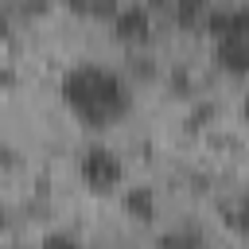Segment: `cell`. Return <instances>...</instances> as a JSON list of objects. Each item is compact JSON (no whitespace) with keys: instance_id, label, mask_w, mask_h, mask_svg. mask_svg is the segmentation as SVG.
Returning a JSON list of instances; mask_svg holds the SVG:
<instances>
[{"instance_id":"obj_1","label":"cell","mask_w":249,"mask_h":249,"mask_svg":"<svg viewBox=\"0 0 249 249\" xmlns=\"http://www.w3.org/2000/svg\"><path fill=\"white\" fill-rule=\"evenodd\" d=\"M66 109L86 124V128H109L117 124L128 109H132V86L121 70L105 66V62H74L66 74H62V86H58Z\"/></svg>"},{"instance_id":"obj_2","label":"cell","mask_w":249,"mask_h":249,"mask_svg":"<svg viewBox=\"0 0 249 249\" xmlns=\"http://www.w3.org/2000/svg\"><path fill=\"white\" fill-rule=\"evenodd\" d=\"M78 175L93 195H109V191H117L124 183V160L109 144H89L78 156Z\"/></svg>"},{"instance_id":"obj_3","label":"cell","mask_w":249,"mask_h":249,"mask_svg":"<svg viewBox=\"0 0 249 249\" xmlns=\"http://www.w3.org/2000/svg\"><path fill=\"white\" fill-rule=\"evenodd\" d=\"M113 35L124 43H144L152 35V8L148 4H124L113 12Z\"/></svg>"},{"instance_id":"obj_4","label":"cell","mask_w":249,"mask_h":249,"mask_svg":"<svg viewBox=\"0 0 249 249\" xmlns=\"http://www.w3.org/2000/svg\"><path fill=\"white\" fill-rule=\"evenodd\" d=\"M214 62L226 74H245L249 70V31H230L214 39Z\"/></svg>"},{"instance_id":"obj_5","label":"cell","mask_w":249,"mask_h":249,"mask_svg":"<svg viewBox=\"0 0 249 249\" xmlns=\"http://www.w3.org/2000/svg\"><path fill=\"white\" fill-rule=\"evenodd\" d=\"M202 27H206L214 39H218V35H230V31H249V8H245V4H218V8H206Z\"/></svg>"},{"instance_id":"obj_6","label":"cell","mask_w":249,"mask_h":249,"mask_svg":"<svg viewBox=\"0 0 249 249\" xmlns=\"http://www.w3.org/2000/svg\"><path fill=\"white\" fill-rule=\"evenodd\" d=\"M121 206H124V214H128L132 222H140V226L156 222V214H160V198H156V191H152L148 183H132V187H124Z\"/></svg>"},{"instance_id":"obj_7","label":"cell","mask_w":249,"mask_h":249,"mask_svg":"<svg viewBox=\"0 0 249 249\" xmlns=\"http://www.w3.org/2000/svg\"><path fill=\"white\" fill-rule=\"evenodd\" d=\"M152 249H210V241H206L202 230H195V226H175V230L160 233Z\"/></svg>"},{"instance_id":"obj_8","label":"cell","mask_w":249,"mask_h":249,"mask_svg":"<svg viewBox=\"0 0 249 249\" xmlns=\"http://www.w3.org/2000/svg\"><path fill=\"white\" fill-rule=\"evenodd\" d=\"M206 8H210V4H202V0H175V19H179L183 27H198L202 16H206Z\"/></svg>"},{"instance_id":"obj_9","label":"cell","mask_w":249,"mask_h":249,"mask_svg":"<svg viewBox=\"0 0 249 249\" xmlns=\"http://www.w3.org/2000/svg\"><path fill=\"white\" fill-rule=\"evenodd\" d=\"M39 249H86V245H82V237L70 233V230H51V233H43Z\"/></svg>"},{"instance_id":"obj_10","label":"cell","mask_w":249,"mask_h":249,"mask_svg":"<svg viewBox=\"0 0 249 249\" xmlns=\"http://www.w3.org/2000/svg\"><path fill=\"white\" fill-rule=\"evenodd\" d=\"M206 117H214V105H210V101H206V105H198V109H195V113L187 117V124H191V128H198V124H202Z\"/></svg>"},{"instance_id":"obj_11","label":"cell","mask_w":249,"mask_h":249,"mask_svg":"<svg viewBox=\"0 0 249 249\" xmlns=\"http://www.w3.org/2000/svg\"><path fill=\"white\" fill-rule=\"evenodd\" d=\"M171 86H175L179 93H183V89H191V74H187L183 66H175V74H171Z\"/></svg>"},{"instance_id":"obj_12","label":"cell","mask_w":249,"mask_h":249,"mask_svg":"<svg viewBox=\"0 0 249 249\" xmlns=\"http://www.w3.org/2000/svg\"><path fill=\"white\" fill-rule=\"evenodd\" d=\"M12 27V8H0V35H8Z\"/></svg>"}]
</instances>
